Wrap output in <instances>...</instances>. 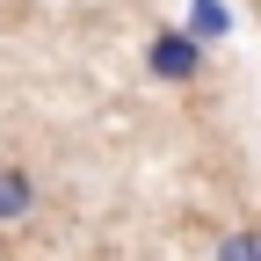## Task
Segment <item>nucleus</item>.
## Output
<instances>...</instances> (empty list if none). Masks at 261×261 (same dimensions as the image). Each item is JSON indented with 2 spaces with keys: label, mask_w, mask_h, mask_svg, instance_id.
<instances>
[{
  "label": "nucleus",
  "mask_w": 261,
  "mask_h": 261,
  "mask_svg": "<svg viewBox=\"0 0 261 261\" xmlns=\"http://www.w3.org/2000/svg\"><path fill=\"white\" fill-rule=\"evenodd\" d=\"M211 261H261V232H218Z\"/></svg>",
  "instance_id": "obj_4"
},
{
  "label": "nucleus",
  "mask_w": 261,
  "mask_h": 261,
  "mask_svg": "<svg viewBox=\"0 0 261 261\" xmlns=\"http://www.w3.org/2000/svg\"><path fill=\"white\" fill-rule=\"evenodd\" d=\"M37 174L29 167H0V225H22V218H37Z\"/></svg>",
  "instance_id": "obj_2"
},
{
  "label": "nucleus",
  "mask_w": 261,
  "mask_h": 261,
  "mask_svg": "<svg viewBox=\"0 0 261 261\" xmlns=\"http://www.w3.org/2000/svg\"><path fill=\"white\" fill-rule=\"evenodd\" d=\"M189 29L203 44H225L232 37V8H225V0H189Z\"/></svg>",
  "instance_id": "obj_3"
},
{
  "label": "nucleus",
  "mask_w": 261,
  "mask_h": 261,
  "mask_svg": "<svg viewBox=\"0 0 261 261\" xmlns=\"http://www.w3.org/2000/svg\"><path fill=\"white\" fill-rule=\"evenodd\" d=\"M203 65H211V44L196 37V29H152L145 37V73L152 80H167V87H189V80H203Z\"/></svg>",
  "instance_id": "obj_1"
}]
</instances>
